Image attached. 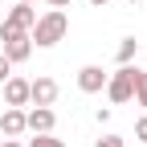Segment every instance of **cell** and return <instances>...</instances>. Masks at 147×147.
<instances>
[{
	"label": "cell",
	"instance_id": "4",
	"mask_svg": "<svg viewBox=\"0 0 147 147\" xmlns=\"http://www.w3.org/2000/svg\"><path fill=\"white\" fill-rule=\"evenodd\" d=\"M0 41H4V57L12 61V65H21V61H29V53H33V37L29 33H0Z\"/></svg>",
	"mask_w": 147,
	"mask_h": 147
},
{
	"label": "cell",
	"instance_id": "13",
	"mask_svg": "<svg viewBox=\"0 0 147 147\" xmlns=\"http://www.w3.org/2000/svg\"><path fill=\"white\" fill-rule=\"evenodd\" d=\"M94 147H127V139H123V135H102Z\"/></svg>",
	"mask_w": 147,
	"mask_h": 147
},
{
	"label": "cell",
	"instance_id": "11",
	"mask_svg": "<svg viewBox=\"0 0 147 147\" xmlns=\"http://www.w3.org/2000/svg\"><path fill=\"white\" fill-rule=\"evenodd\" d=\"M135 102L147 110V69H139V78H135Z\"/></svg>",
	"mask_w": 147,
	"mask_h": 147
},
{
	"label": "cell",
	"instance_id": "14",
	"mask_svg": "<svg viewBox=\"0 0 147 147\" xmlns=\"http://www.w3.org/2000/svg\"><path fill=\"white\" fill-rule=\"evenodd\" d=\"M8 78H12V61H8V57H4V53H0V86H4V82H8Z\"/></svg>",
	"mask_w": 147,
	"mask_h": 147
},
{
	"label": "cell",
	"instance_id": "8",
	"mask_svg": "<svg viewBox=\"0 0 147 147\" xmlns=\"http://www.w3.org/2000/svg\"><path fill=\"white\" fill-rule=\"evenodd\" d=\"M0 135H4V139L25 135V110L21 106H4V115H0Z\"/></svg>",
	"mask_w": 147,
	"mask_h": 147
},
{
	"label": "cell",
	"instance_id": "3",
	"mask_svg": "<svg viewBox=\"0 0 147 147\" xmlns=\"http://www.w3.org/2000/svg\"><path fill=\"white\" fill-rule=\"evenodd\" d=\"M33 25H37V8L16 0L8 8V16H4V25H0V33H33Z\"/></svg>",
	"mask_w": 147,
	"mask_h": 147
},
{
	"label": "cell",
	"instance_id": "16",
	"mask_svg": "<svg viewBox=\"0 0 147 147\" xmlns=\"http://www.w3.org/2000/svg\"><path fill=\"white\" fill-rule=\"evenodd\" d=\"M49 4H53V8H69L74 0H49Z\"/></svg>",
	"mask_w": 147,
	"mask_h": 147
},
{
	"label": "cell",
	"instance_id": "18",
	"mask_svg": "<svg viewBox=\"0 0 147 147\" xmlns=\"http://www.w3.org/2000/svg\"><path fill=\"white\" fill-rule=\"evenodd\" d=\"M90 4H98V8H102V4H106V0H90Z\"/></svg>",
	"mask_w": 147,
	"mask_h": 147
},
{
	"label": "cell",
	"instance_id": "7",
	"mask_svg": "<svg viewBox=\"0 0 147 147\" xmlns=\"http://www.w3.org/2000/svg\"><path fill=\"white\" fill-rule=\"evenodd\" d=\"M29 102L33 106H53L57 102V82L53 78H33L29 82Z\"/></svg>",
	"mask_w": 147,
	"mask_h": 147
},
{
	"label": "cell",
	"instance_id": "20",
	"mask_svg": "<svg viewBox=\"0 0 147 147\" xmlns=\"http://www.w3.org/2000/svg\"><path fill=\"white\" fill-rule=\"evenodd\" d=\"M21 4H37V0H21Z\"/></svg>",
	"mask_w": 147,
	"mask_h": 147
},
{
	"label": "cell",
	"instance_id": "10",
	"mask_svg": "<svg viewBox=\"0 0 147 147\" xmlns=\"http://www.w3.org/2000/svg\"><path fill=\"white\" fill-rule=\"evenodd\" d=\"M135 53H139V41H135V37H123L115 57H119V65H131V57H135Z\"/></svg>",
	"mask_w": 147,
	"mask_h": 147
},
{
	"label": "cell",
	"instance_id": "19",
	"mask_svg": "<svg viewBox=\"0 0 147 147\" xmlns=\"http://www.w3.org/2000/svg\"><path fill=\"white\" fill-rule=\"evenodd\" d=\"M127 4H143V0H127Z\"/></svg>",
	"mask_w": 147,
	"mask_h": 147
},
{
	"label": "cell",
	"instance_id": "12",
	"mask_svg": "<svg viewBox=\"0 0 147 147\" xmlns=\"http://www.w3.org/2000/svg\"><path fill=\"white\" fill-rule=\"evenodd\" d=\"M29 147H65V143H61V139H53V135H37Z\"/></svg>",
	"mask_w": 147,
	"mask_h": 147
},
{
	"label": "cell",
	"instance_id": "1",
	"mask_svg": "<svg viewBox=\"0 0 147 147\" xmlns=\"http://www.w3.org/2000/svg\"><path fill=\"white\" fill-rule=\"evenodd\" d=\"M65 33H69V16H65V8H49V12L37 16V25H33L29 37H33L37 49H49V45H57Z\"/></svg>",
	"mask_w": 147,
	"mask_h": 147
},
{
	"label": "cell",
	"instance_id": "9",
	"mask_svg": "<svg viewBox=\"0 0 147 147\" xmlns=\"http://www.w3.org/2000/svg\"><path fill=\"white\" fill-rule=\"evenodd\" d=\"M0 90H4V102L8 106H29V78H8Z\"/></svg>",
	"mask_w": 147,
	"mask_h": 147
},
{
	"label": "cell",
	"instance_id": "6",
	"mask_svg": "<svg viewBox=\"0 0 147 147\" xmlns=\"http://www.w3.org/2000/svg\"><path fill=\"white\" fill-rule=\"evenodd\" d=\"M78 90L82 94H102L106 90V69L102 65H82L78 69Z\"/></svg>",
	"mask_w": 147,
	"mask_h": 147
},
{
	"label": "cell",
	"instance_id": "21",
	"mask_svg": "<svg viewBox=\"0 0 147 147\" xmlns=\"http://www.w3.org/2000/svg\"><path fill=\"white\" fill-rule=\"evenodd\" d=\"M0 143H4V135H0Z\"/></svg>",
	"mask_w": 147,
	"mask_h": 147
},
{
	"label": "cell",
	"instance_id": "17",
	"mask_svg": "<svg viewBox=\"0 0 147 147\" xmlns=\"http://www.w3.org/2000/svg\"><path fill=\"white\" fill-rule=\"evenodd\" d=\"M0 147H21V143H16V139H4V143H0Z\"/></svg>",
	"mask_w": 147,
	"mask_h": 147
},
{
	"label": "cell",
	"instance_id": "15",
	"mask_svg": "<svg viewBox=\"0 0 147 147\" xmlns=\"http://www.w3.org/2000/svg\"><path fill=\"white\" fill-rule=\"evenodd\" d=\"M135 139H139V143H147V115L135 123Z\"/></svg>",
	"mask_w": 147,
	"mask_h": 147
},
{
	"label": "cell",
	"instance_id": "5",
	"mask_svg": "<svg viewBox=\"0 0 147 147\" xmlns=\"http://www.w3.org/2000/svg\"><path fill=\"white\" fill-rule=\"evenodd\" d=\"M53 123H57L53 106H33V110H25V131H33V135H53Z\"/></svg>",
	"mask_w": 147,
	"mask_h": 147
},
{
	"label": "cell",
	"instance_id": "22",
	"mask_svg": "<svg viewBox=\"0 0 147 147\" xmlns=\"http://www.w3.org/2000/svg\"><path fill=\"white\" fill-rule=\"evenodd\" d=\"M139 147H147V143H139Z\"/></svg>",
	"mask_w": 147,
	"mask_h": 147
},
{
	"label": "cell",
	"instance_id": "2",
	"mask_svg": "<svg viewBox=\"0 0 147 147\" xmlns=\"http://www.w3.org/2000/svg\"><path fill=\"white\" fill-rule=\"evenodd\" d=\"M135 78H139L135 65H119L115 74H106V98L110 102H131L135 98Z\"/></svg>",
	"mask_w": 147,
	"mask_h": 147
}]
</instances>
